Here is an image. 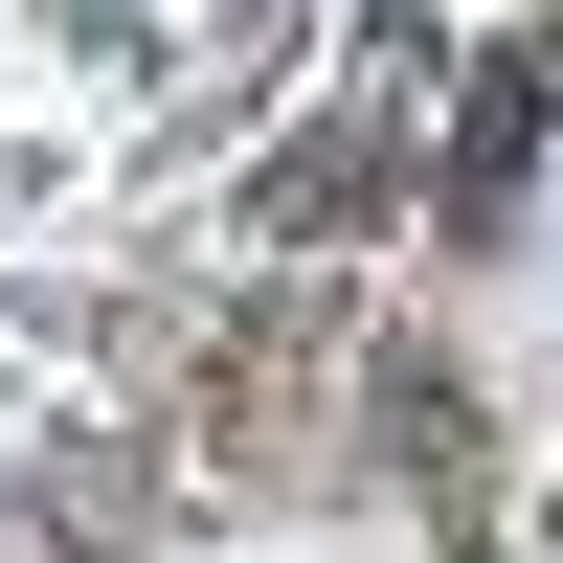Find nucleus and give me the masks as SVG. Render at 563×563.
Returning a JSON list of instances; mask_svg holds the SVG:
<instances>
[{
    "instance_id": "obj_2",
    "label": "nucleus",
    "mask_w": 563,
    "mask_h": 563,
    "mask_svg": "<svg viewBox=\"0 0 563 563\" xmlns=\"http://www.w3.org/2000/svg\"><path fill=\"white\" fill-rule=\"evenodd\" d=\"M519 135H541V68L496 45V68H474V158H451V203H519Z\"/></svg>"
},
{
    "instance_id": "obj_1",
    "label": "nucleus",
    "mask_w": 563,
    "mask_h": 563,
    "mask_svg": "<svg viewBox=\"0 0 563 563\" xmlns=\"http://www.w3.org/2000/svg\"><path fill=\"white\" fill-rule=\"evenodd\" d=\"M361 203H384V113H316L294 180H271V225H361Z\"/></svg>"
}]
</instances>
